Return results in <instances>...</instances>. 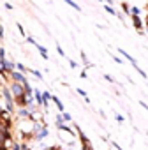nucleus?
Returning <instances> with one entry per match:
<instances>
[{
    "instance_id": "1",
    "label": "nucleus",
    "mask_w": 148,
    "mask_h": 150,
    "mask_svg": "<svg viewBox=\"0 0 148 150\" xmlns=\"http://www.w3.org/2000/svg\"><path fill=\"white\" fill-rule=\"evenodd\" d=\"M23 92H25V88H23V85H21V83H13V85H11V94H13V97H14V99L21 97V96H23Z\"/></svg>"
},
{
    "instance_id": "2",
    "label": "nucleus",
    "mask_w": 148,
    "mask_h": 150,
    "mask_svg": "<svg viewBox=\"0 0 148 150\" xmlns=\"http://www.w3.org/2000/svg\"><path fill=\"white\" fill-rule=\"evenodd\" d=\"M9 76L14 80V83H21V85H23V83L27 81V78L23 76V72H20V71H11Z\"/></svg>"
},
{
    "instance_id": "3",
    "label": "nucleus",
    "mask_w": 148,
    "mask_h": 150,
    "mask_svg": "<svg viewBox=\"0 0 148 150\" xmlns=\"http://www.w3.org/2000/svg\"><path fill=\"white\" fill-rule=\"evenodd\" d=\"M48 132H49V131H48L46 127H42V125H41V127L35 131V139H44V138L48 136Z\"/></svg>"
},
{
    "instance_id": "4",
    "label": "nucleus",
    "mask_w": 148,
    "mask_h": 150,
    "mask_svg": "<svg viewBox=\"0 0 148 150\" xmlns=\"http://www.w3.org/2000/svg\"><path fill=\"white\" fill-rule=\"evenodd\" d=\"M132 25H134V28H136V30H141V27H143V23H141V20H139V16H132Z\"/></svg>"
},
{
    "instance_id": "5",
    "label": "nucleus",
    "mask_w": 148,
    "mask_h": 150,
    "mask_svg": "<svg viewBox=\"0 0 148 150\" xmlns=\"http://www.w3.org/2000/svg\"><path fill=\"white\" fill-rule=\"evenodd\" d=\"M35 48L39 50V53H41V57H42L44 60H48V58H49V57H48V51H46V48H44V46H41V44H35Z\"/></svg>"
},
{
    "instance_id": "6",
    "label": "nucleus",
    "mask_w": 148,
    "mask_h": 150,
    "mask_svg": "<svg viewBox=\"0 0 148 150\" xmlns=\"http://www.w3.org/2000/svg\"><path fill=\"white\" fill-rule=\"evenodd\" d=\"M118 51H120V55H122V57H125V58H127V60H129V62H130L132 65L136 64V60H134V58H132V57H130V55H129L127 51H123V50H118Z\"/></svg>"
},
{
    "instance_id": "7",
    "label": "nucleus",
    "mask_w": 148,
    "mask_h": 150,
    "mask_svg": "<svg viewBox=\"0 0 148 150\" xmlns=\"http://www.w3.org/2000/svg\"><path fill=\"white\" fill-rule=\"evenodd\" d=\"M51 99H53V103L56 104V108H58L60 111H63V104H62V101H60L58 97H55V96H51Z\"/></svg>"
},
{
    "instance_id": "8",
    "label": "nucleus",
    "mask_w": 148,
    "mask_h": 150,
    "mask_svg": "<svg viewBox=\"0 0 148 150\" xmlns=\"http://www.w3.org/2000/svg\"><path fill=\"white\" fill-rule=\"evenodd\" d=\"M63 2H67V4H69V6H70V7H72V9H76V11H78V13H80V11H81V7H80V6H78V4H76V2H74V0H63Z\"/></svg>"
},
{
    "instance_id": "9",
    "label": "nucleus",
    "mask_w": 148,
    "mask_h": 150,
    "mask_svg": "<svg viewBox=\"0 0 148 150\" xmlns=\"http://www.w3.org/2000/svg\"><path fill=\"white\" fill-rule=\"evenodd\" d=\"M35 101H37V104L42 106V94H41L39 90H35Z\"/></svg>"
},
{
    "instance_id": "10",
    "label": "nucleus",
    "mask_w": 148,
    "mask_h": 150,
    "mask_svg": "<svg viewBox=\"0 0 148 150\" xmlns=\"http://www.w3.org/2000/svg\"><path fill=\"white\" fill-rule=\"evenodd\" d=\"M30 72L34 74V76H35V78H39V80H42V74H41L39 71H35V69H30Z\"/></svg>"
},
{
    "instance_id": "11",
    "label": "nucleus",
    "mask_w": 148,
    "mask_h": 150,
    "mask_svg": "<svg viewBox=\"0 0 148 150\" xmlns=\"http://www.w3.org/2000/svg\"><path fill=\"white\" fill-rule=\"evenodd\" d=\"M104 9H106V11H108L109 14H116V11H115V9H113L111 6H104Z\"/></svg>"
},
{
    "instance_id": "12",
    "label": "nucleus",
    "mask_w": 148,
    "mask_h": 150,
    "mask_svg": "<svg viewBox=\"0 0 148 150\" xmlns=\"http://www.w3.org/2000/svg\"><path fill=\"white\" fill-rule=\"evenodd\" d=\"M60 117H62V118H63L65 122H69V120H72V118H70V115H69V113H65V111H63V115H60Z\"/></svg>"
},
{
    "instance_id": "13",
    "label": "nucleus",
    "mask_w": 148,
    "mask_h": 150,
    "mask_svg": "<svg viewBox=\"0 0 148 150\" xmlns=\"http://www.w3.org/2000/svg\"><path fill=\"white\" fill-rule=\"evenodd\" d=\"M130 14H132V16H137V14H139V9H137V7H132V9H130Z\"/></svg>"
},
{
    "instance_id": "14",
    "label": "nucleus",
    "mask_w": 148,
    "mask_h": 150,
    "mask_svg": "<svg viewBox=\"0 0 148 150\" xmlns=\"http://www.w3.org/2000/svg\"><path fill=\"white\" fill-rule=\"evenodd\" d=\"M16 67H18V71H20V72H25V71H27V67H25L23 64H18Z\"/></svg>"
},
{
    "instance_id": "15",
    "label": "nucleus",
    "mask_w": 148,
    "mask_h": 150,
    "mask_svg": "<svg viewBox=\"0 0 148 150\" xmlns=\"http://www.w3.org/2000/svg\"><path fill=\"white\" fill-rule=\"evenodd\" d=\"M122 7H123V11H125V13H130V7H129V4H122Z\"/></svg>"
},
{
    "instance_id": "16",
    "label": "nucleus",
    "mask_w": 148,
    "mask_h": 150,
    "mask_svg": "<svg viewBox=\"0 0 148 150\" xmlns=\"http://www.w3.org/2000/svg\"><path fill=\"white\" fill-rule=\"evenodd\" d=\"M18 30H20V34H21V35H25V28L21 27V23H18Z\"/></svg>"
},
{
    "instance_id": "17",
    "label": "nucleus",
    "mask_w": 148,
    "mask_h": 150,
    "mask_svg": "<svg viewBox=\"0 0 148 150\" xmlns=\"http://www.w3.org/2000/svg\"><path fill=\"white\" fill-rule=\"evenodd\" d=\"M78 94H80V96H83V97H87V92H85L83 88H78Z\"/></svg>"
},
{
    "instance_id": "18",
    "label": "nucleus",
    "mask_w": 148,
    "mask_h": 150,
    "mask_svg": "<svg viewBox=\"0 0 148 150\" xmlns=\"http://www.w3.org/2000/svg\"><path fill=\"white\" fill-rule=\"evenodd\" d=\"M56 51H58V55H62V57H63V55H65V53H63V50H62V48H60V46H56Z\"/></svg>"
},
{
    "instance_id": "19",
    "label": "nucleus",
    "mask_w": 148,
    "mask_h": 150,
    "mask_svg": "<svg viewBox=\"0 0 148 150\" xmlns=\"http://www.w3.org/2000/svg\"><path fill=\"white\" fill-rule=\"evenodd\" d=\"M113 60H115L116 64H122V58H118V57H115V55H113Z\"/></svg>"
},
{
    "instance_id": "20",
    "label": "nucleus",
    "mask_w": 148,
    "mask_h": 150,
    "mask_svg": "<svg viewBox=\"0 0 148 150\" xmlns=\"http://www.w3.org/2000/svg\"><path fill=\"white\" fill-rule=\"evenodd\" d=\"M104 78H106V80H108V81H111V83H113V81H115V80H113V78H111V76H109V74H106V76H104Z\"/></svg>"
},
{
    "instance_id": "21",
    "label": "nucleus",
    "mask_w": 148,
    "mask_h": 150,
    "mask_svg": "<svg viewBox=\"0 0 148 150\" xmlns=\"http://www.w3.org/2000/svg\"><path fill=\"white\" fill-rule=\"evenodd\" d=\"M0 39H4V27H0Z\"/></svg>"
},
{
    "instance_id": "22",
    "label": "nucleus",
    "mask_w": 148,
    "mask_h": 150,
    "mask_svg": "<svg viewBox=\"0 0 148 150\" xmlns=\"http://www.w3.org/2000/svg\"><path fill=\"white\" fill-rule=\"evenodd\" d=\"M116 120H118V122L122 124V122H123V117H122V115H116Z\"/></svg>"
},
{
    "instance_id": "23",
    "label": "nucleus",
    "mask_w": 148,
    "mask_h": 150,
    "mask_svg": "<svg viewBox=\"0 0 148 150\" xmlns=\"http://www.w3.org/2000/svg\"><path fill=\"white\" fill-rule=\"evenodd\" d=\"M139 104H141V106H143V108H144V110H148V104H146V103H143V101H141V103H139Z\"/></svg>"
},
{
    "instance_id": "24",
    "label": "nucleus",
    "mask_w": 148,
    "mask_h": 150,
    "mask_svg": "<svg viewBox=\"0 0 148 150\" xmlns=\"http://www.w3.org/2000/svg\"><path fill=\"white\" fill-rule=\"evenodd\" d=\"M20 148H21L20 145H13V150H20Z\"/></svg>"
},
{
    "instance_id": "25",
    "label": "nucleus",
    "mask_w": 148,
    "mask_h": 150,
    "mask_svg": "<svg viewBox=\"0 0 148 150\" xmlns=\"http://www.w3.org/2000/svg\"><path fill=\"white\" fill-rule=\"evenodd\" d=\"M146 34H148V25H146Z\"/></svg>"
},
{
    "instance_id": "26",
    "label": "nucleus",
    "mask_w": 148,
    "mask_h": 150,
    "mask_svg": "<svg viewBox=\"0 0 148 150\" xmlns=\"http://www.w3.org/2000/svg\"><path fill=\"white\" fill-rule=\"evenodd\" d=\"M146 25H148V18H146Z\"/></svg>"
},
{
    "instance_id": "27",
    "label": "nucleus",
    "mask_w": 148,
    "mask_h": 150,
    "mask_svg": "<svg viewBox=\"0 0 148 150\" xmlns=\"http://www.w3.org/2000/svg\"><path fill=\"white\" fill-rule=\"evenodd\" d=\"M0 111H2V108H0Z\"/></svg>"
}]
</instances>
